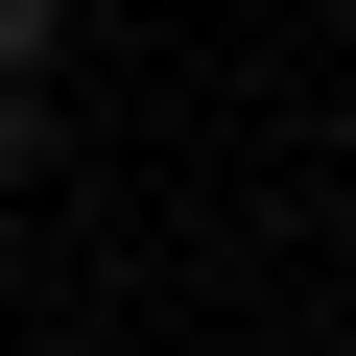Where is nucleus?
<instances>
[{"mask_svg": "<svg viewBox=\"0 0 356 356\" xmlns=\"http://www.w3.org/2000/svg\"><path fill=\"white\" fill-rule=\"evenodd\" d=\"M48 48H72V0H0V95H48Z\"/></svg>", "mask_w": 356, "mask_h": 356, "instance_id": "obj_1", "label": "nucleus"}]
</instances>
